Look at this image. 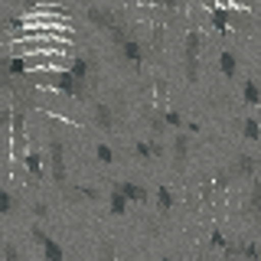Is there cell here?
I'll return each instance as SVG.
<instances>
[{"label": "cell", "mask_w": 261, "mask_h": 261, "mask_svg": "<svg viewBox=\"0 0 261 261\" xmlns=\"http://www.w3.org/2000/svg\"><path fill=\"white\" fill-rule=\"evenodd\" d=\"M186 79L190 82H199V49H202V36H199V30H190L186 33Z\"/></svg>", "instance_id": "1"}, {"label": "cell", "mask_w": 261, "mask_h": 261, "mask_svg": "<svg viewBox=\"0 0 261 261\" xmlns=\"http://www.w3.org/2000/svg\"><path fill=\"white\" fill-rule=\"evenodd\" d=\"M49 163H53V179L62 186H69V176H65V147L56 134H49Z\"/></svg>", "instance_id": "2"}, {"label": "cell", "mask_w": 261, "mask_h": 261, "mask_svg": "<svg viewBox=\"0 0 261 261\" xmlns=\"http://www.w3.org/2000/svg\"><path fill=\"white\" fill-rule=\"evenodd\" d=\"M258 167H261V157H251V153H239L232 163H228V173H232V179H245V176H251L255 179L258 173Z\"/></svg>", "instance_id": "3"}, {"label": "cell", "mask_w": 261, "mask_h": 261, "mask_svg": "<svg viewBox=\"0 0 261 261\" xmlns=\"http://www.w3.org/2000/svg\"><path fill=\"white\" fill-rule=\"evenodd\" d=\"M85 16L95 23V27H101V30H108V33H111L114 27H118V20H121V16L111 10V7H88Z\"/></svg>", "instance_id": "4"}, {"label": "cell", "mask_w": 261, "mask_h": 261, "mask_svg": "<svg viewBox=\"0 0 261 261\" xmlns=\"http://www.w3.org/2000/svg\"><path fill=\"white\" fill-rule=\"evenodd\" d=\"M186 160H190V134L179 130V134L173 137V170H176V173L186 170Z\"/></svg>", "instance_id": "5"}, {"label": "cell", "mask_w": 261, "mask_h": 261, "mask_svg": "<svg viewBox=\"0 0 261 261\" xmlns=\"http://www.w3.org/2000/svg\"><path fill=\"white\" fill-rule=\"evenodd\" d=\"M245 219H251V222L261 219V179L258 176L251 179V193H248V199H245Z\"/></svg>", "instance_id": "6"}, {"label": "cell", "mask_w": 261, "mask_h": 261, "mask_svg": "<svg viewBox=\"0 0 261 261\" xmlns=\"http://www.w3.org/2000/svg\"><path fill=\"white\" fill-rule=\"evenodd\" d=\"M92 118H95V124L101 127V130H111L114 121H118V114L111 111L108 101H95V105H92Z\"/></svg>", "instance_id": "7"}, {"label": "cell", "mask_w": 261, "mask_h": 261, "mask_svg": "<svg viewBox=\"0 0 261 261\" xmlns=\"http://www.w3.org/2000/svg\"><path fill=\"white\" fill-rule=\"evenodd\" d=\"M111 190H118L124 199H134V202H147V186H141V183H114Z\"/></svg>", "instance_id": "8"}, {"label": "cell", "mask_w": 261, "mask_h": 261, "mask_svg": "<svg viewBox=\"0 0 261 261\" xmlns=\"http://www.w3.org/2000/svg\"><path fill=\"white\" fill-rule=\"evenodd\" d=\"M219 69H222L225 79H235V72H239V56H235L232 49H222V53H219Z\"/></svg>", "instance_id": "9"}, {"label": "cell", "mask_w": 261, "mask_h": 261, "mask_svg": "<svg viewBox=\"0 0 261 261\" xmlns=\"http://www.w3.org/2000/svg\"><path fill=\"white\" fill-rule=\"evenodd\" d=\"M62 193H65V199H98V193L95 186H62Z\"/></svg>", "instance_id": "10"}, {"label": "cell", "mask_w": 261, "mask_h": 261, "mask_svg": "<svg viewBox=\"0 0 261 261\" xmlns=\"http://www.w3.org/2000/svg\"><path fill=\"white\" fill-rule=\"evenodd\" d=\"M242 98H245V105H261V85L255 79L242 82Z\"/></svg>", "instance_id": "11"}, {"label": "cell", "mask_w": 261, "mask_h": 261, "mask_svg": "<svg viewBox=\"0 0 261 261\" xmlns=\"http://www.w3.org/2000/svg\"><path fill=\"white\" fill-rule=\"evenodd\" d=\"M121 56H124L127 62L141 65V59H144V46L137 43V39H130V43H124V46H121Z\"/></svg>", "instance_id": "12"}, {"label": "cell", "mask_w": 261, "mask_h": 261, "mask_svg": "<svg viewBox=\"0 0 261 261\" xmlns=\"http://www.w3.org/2000/svg\"><path fill=\"white\" fill-rule=\"evenodd\" d=\"M43 258H46V261H65L62 245L56 242V239H46V242H43Z\"/></svg>", "instance_id": "13"}, {"label": "cell", "mask_w": 261, "mask_h": 261, "mask_svg": "<svg viewBox=\"0 0 261 261\" xmlns=\"http://www.w3.org/2000/svg\"><path fill=\"white\" fill-rule=\"evenodd\" d=\"M157 209L163 212V216L173 209V193H170V186H157Z\"/></svg>", "instance_id": "14"}, {"label": "cell", "mask_w": 261, "mask_h": 261, "mask_svg": "<svg viewBox=\"0 0 261 261\" xmlns=\"http://www.w3.org/2000/svg\"><path fill=\"white\" fill-rule=\"evenodd\" d=\"M245 255V239H228L225 242V261H235Z\"/></svg>", "instance_id": "15"}, {"label": "cell", "mask_w": 261, "mask_h": 261, "mask_svg": "<svg viewBox=\"0 0 261 261\" xmlns=\"http://www.w3.org/2000/svg\"><path fill=\"white\" fill-rule=\"evenodd\" d=\"M242 137H248V141H258V137H261V124H258L255 118H245L242 121Z\"/></svg>", "instance_id": "16"}, {"label": "cell", "mask_w": 261, "mask_h": 261, "mask_svg": "<svg viewBox=\"0 0 261 261\" xmlns=\"http://www.w3.org/2000/svg\"><path fill=\"white\" fill-rule=\"evenodd\" d=\"M10 212H16V196L0 190V216H10Z\"/></svg>", "instance_id": "17"}, {"label": "cell", "mask_w": 261, "mask_h": 261, "mask_svg": "<svg viewBox=\"0 0 261 261\" xmlns=\"http://www.w3.org/2000/svg\"><path fill=\"white\" fill-rule=\"evenodd\" d=\"M4 261H23V251H20V245L16 242H4Z\"/></svg>", "instance_id": "18"}, {"label": "cell", "mask_w": 261, "mask_h": 261, "mask_svg": "<svg viewBox=\"0 0 261 261\" xmlns=\"http://www.w3.org/2000/svg\"><path fill=\"white\" fill-rule=\"evenodd\" d=\"M111 212H114V216H124V212H127V199L118 190H111Z\"/></svg>", "instance_id": "19"}, {"label": "cell", "mask_w": 261, "mask_h": 261, "mask_svg": "<svg viewBox=\"0 0 261 261\" xmlns=\"http://www.w3.org/2000/svg\"><path fill=\"white\" fill-rule=\"evenodd\" d=\"M163 124H167V127H186V121H183V114H179V111L170 108V111H163Z\"/></svg>", "instance_id": "20"}, {"label": "cell", "mask_w": 261, "mask_h": 261, "mask_svg": "<svg viewBox=\"0 0 261 261\" xmlns=\"http://www.w3.org/2000/svg\"><path fill=\"white\" fill-rule=\"evenodd\" d=\"M114 255H118L114 242H108V239H105L101 245H98V258H101V261H114Z\"/></svg>", "instance_id": "21"}, {"label": "cell", "mask_w": 261, "mask_h": 261, "mask_svg": "<svg viewBox=\"0 0 261 261\" xmlns=\"http://www.w3.org/2000/svg\"><path fill=\"white\" fill-rule=\"evenodd\" d=\"M245 261H261V242H245Z\"/></svg>", "instance_id": "22"}, {"label": "cell", "mask_w": 261, "mask_h": 261, "mask_svg": "<svg viewBox=\"0 0 261 261\" xmlns=\"http://www.w3.org/2000/svg\"><path fill=\"white\" fill-rule=\"evenodd\" d=\"M95 153H98V160H101V163H114V147H108L105 141L95 147Z\"/></svg>", "instance_id": "23"}, {"label": "cell", "mask_w": 261, "mask_h": 261, "mask_svg": "<svg viewBox=\"0 0 261 261\" xmlns=\"http://www.w3.org/2000/svg\"><path fill=\"white\" fill-rule=\"evenodd\" d=\"M27 167H30V173L36 176V179L43 176V170H39V153H36V150H30V153H27Z\"/></svg>", "instance_id": "24"}, {"label": "cell", "mask_w": 261, "mask_h": 261, "mask_svg": "<svg viewBox=\"0 0 261 261\" xmlns=\"http://www.w3.org/2000/svg\"><path fill=\"white\" fill-rule=\"evenodd\" d=\"M30 235H33V242H36V245H39V248H43V242L49 239V235H46V228H43V225H33V228H30Z\"/></svg>", "instance_id": "25"}, {"label": "cell", "mask_w": 261, "mask_h": 261, "mask_svg": "<svg viewBox=\"0 0 261 261\" xmlns=\"http://www.w3.org/2000/svg\"><path fill=\"white\" fill-rule=\"evenodd\" d=\"M147 147H150V157H163V141H160V137H150Z\"/></svg>", "instance_id": "26"}, {"label": "cell", "mask_w": 261, "mask_h": 261, "mask_svg": "<svg viewBox=\"0 0 261 261\" xmlns=\"http://www.w3.org/2000/svg\"><path fill=\"white\" fill-rule=\"evenodd\" d=\"M134 153H137L141 160H153V157H150V147H147V141H137V144H134Z\"/></svg>", "instance_id": "27"}, {"label": "cell", "mask_w": 261, "mask_h": 261, "mask_svg": "<svg viewBox=\"0 0 261 261\" xmlns=\"http://www.w3.org/2000/svg\"><path fill=\"white\" fill-rule=\"evenodd\" d=\"M212 23H216V30H225L228 13H225V10H212Z\"/></svg>", "instance_id": "28"}, {"label": "cell", "mask_w": 261, "mask_h": 261, "mask_svg": "<svg viewBox=\"0 0 261 261\" xmlns=\"http://www.w3.org/2000/svg\"><path fill=\"white\" fill-rule=\"evenodd\" d=\"M225 242H228V239H225L222 232H219V228L212 232V239H209V245H212V248H225Z\"/></svg>", "instance_id": "29"}, {"label": "cell", "mask_w": 261, "mask_h": 261, "mask_svg": "<svg viewBox=\"0 0 261 261\" xmlns=\"http://www.w3.org/2000/svg\"><path fill=\"white\" fill-rule=\"evenodd\" d=\"M33 216H36V219H46L49 216V206H46V202H33Z\"/></svg>", "instance_id": "30"}, {"label": "cell", "mask_w": 261, "mask_h": 261, "mask_svg": "<svg viewBox=\"0 0 261 261\" xmlns=\"http://www.w3.org/2000/svg\"><path fill=\"white\" fill-rule=\"evenodd\" d=\"M160 261H176V258H160Z\"/></svg>", "instance_id": "31"}, {"label": "cell", "mask_w": 261, "mask_h": 261, "mask_svg": "<svg viewBox=\"0 0 261 261\" xmlns=\"http://www.w3.org/2000/svg\"><path fill=\"white\" fill-rule=\"evenodd\" d=\"M0 13H4V4H0Z\"/></svg>", "instance_id": "32"}, {"label": "cell", "mask_w": 261, "mask_h": 261, "mask_svg": "<svg viewBox=\"0 0 261 261\" xmlns=\"http://www.w3.org/2000/svg\"><path fill=\"white\" fill-rule=\"evenodd\" d=\"M258 53H261V43H258Z\"/></svg>", "instance_id": "33"}]
</instances>
